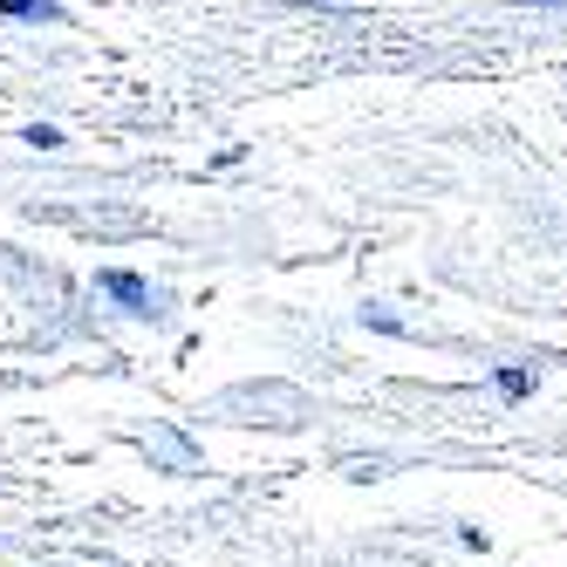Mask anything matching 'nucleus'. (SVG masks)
<instances>
[{"label": "nucleus", "instance_id": "nucleus-1", "mask_svg": "<svg viewBox=\"0 0 567 567\" xmlns=\"http://www.w3.org/2000/svg\"><path fill=\"white\" fill-rule=\"evenodd\" d=\"M96 288H103V295H116L131 315H157V295L144 288L137 274H124V267H103V274H96Z\"/></svg>", "mask_w": 567, "mask_h": 567}, {"label": "nucleus", "instance_id": "nucleus-2", "mask_svg": "<svg viewBox=\"0 0 567 567\" xmlns=\"http://www.w3.org/2000/svg\"><path fill=\"white\" fill-rule=\"evenodd\" d=\"M8 21H62V0H0Z\"/></svg>", "mask_w": 567, "mask_h": 567}, {"label": "nucleus", "instance_id": "nucleus-3", "mask_svg": "<svg viewBox=\"0 0 567 567\" xmlns=\"http://www.w3.org/2000/svg\"><path fill=\"white\" fill-rule=\"evenodd\" d=\"M21 144H34V151H62V131H55V124H28Z\"/></svg>", "mask_w": 567, "mask_h": 567}, {"label": "nucleus", "instance_id": "nucleus-4", "mask_svg": "<svg viewBox=\"0 0 567 567\" xmlns=\"http://www.w3.org/2000/svg\"><path fill=\"white\" fill-rule=\"evenodd\" d=\"M499 390L506 396H526V390H534V377H526V370H499Z\"/></svg>", "mask_w": 567, "mask_h": 567}]
</instances>
